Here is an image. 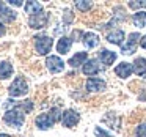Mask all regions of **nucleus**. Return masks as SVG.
I'll list each match as a JSON object with an SVG mask.
<instances>
[{
  "mask_svg": "<svg viewBox=\"0 0 146 137\" xmlns=\"http://www.w3.org/2000/svg\"><path fill=\"white\" fill-rule=\"evenodd\" d=\"M3 121L8 124V126L22 128L24 126V121H25V112L21 110V109H10V110L5 112Z\"/></svg>",
  "mask_w": 146,
  "mask_h": 137,
  "instance_id": "nucleus-1",
  "label": "nucleus"
},
{
  "mask_svg": "<svg viewBox=\"0 0 146 137\" xmlns=\"http://www.w3.org/2000/svg\"><path fill=\"white\" fill-rule=\"evenodd\" d=\"M27 92H29V85L22 77H16L14 82L10 85V90H8L10 96H24Z\"/></svg>",
  "mask_w": 146,
  "mask_h": 137,
  "instance_id": "nucleus-2",
  "label": "nucleus"
},
{
  "mask_svg": "<svg viewBox=\"0 0 146 137\" xmlns=\"http://www.w3.org/2000/svg\"><path fill=\"white\" fill-rule=\"evenodd\" d=\"M35 39H36L35 47H36V52H38L39 55H46L52 49L54 41H52L50 36H38V38H35Z\"/></svg>",
  "mask_w": 146,
  "mask_h": 137,
  "instance_id": "nucleus-3",
  "label": "nucleus"
},
{
  "mask_svg": "<svg viewBox=\"0 0 146 137\" xmlns=\"http://www.w3.org/2000/svg\"><path fill=\"white\" fill-rule=\"evenodd\" d=\"M138 39H141L140 33H130V35H129V39H127V43L121 46V52H123L124 55L133 54V52H135V47H137V43H138Z\"/></svg>",
  "mask_w": 146,
  "mask_h": 137,
  "instance_id": "nucleus-4",
  "label": "nucleus"
},
{
  "mask_svg": "<svg viewBox=\"0 0 146 137\" xmlns=\"http://www.w3.org/2000/svg\"><path fill=\"white\" fill-rule=\"evenodd\" d=\"M79 120H80V115L77 114L76 110H72V109L64 110L63 112V117H61V123H63V126H66V128L76 126V124L79 123Z\"/></svg>",
  "mask_w": 146,
  "mask_h": 137,
  "instance_id": "nucleus-5",
  "label": "nucleus"
},
{
  "mask_svg": "<svg viewBox=\"0 0 146 137\" xmlns=\"http://www.w3.org/2000/svg\"><path fill=\"white\" fill-rule=\"evenodd\" d=\"M46 65H47V68H49L50 73H61V71L64 70L63 60H61L60 57H57V55H50V57H47Z\"/></svg>",
  "mask_w": 146,
  "mask_h": 137,
  "instance_id": "nucleus-6",
  "label": "nucleus"
},
{
  "mask_svg": "<svg viewBox=\"0 0 146 137\" xmlns=\"http://www.w3.org/2000/svg\"><path fill=\"white\" fill-rule=\"evenodd\" d=\"M35 123H36V126H38L39 129L44 131V129L52 128V124H54L55 121H54V118L50 117V114H41V115H38V117H36Z\"/></svg>",
  "mask_w": 146,
  "mask_h": 137,
  "instance_id": "nucleus-7",
  "label": "nucleus"
},
{
  "mask_svg": "<svg viewBox=\"0 0 146 137\" xmlns=\"http://www.w3.org/2000/svg\"><path fill=\"white\" fill-rule=\"evenodd\" d=\"M132 73H133V65H130V63H126V61H123V63H119L116 68H115V74H116L118 77H123V79H126V77H129Z\"/></svg>",
  "mask_w": 146,
  "mask_h": 137,
  "instance_id": "nucleus-8",
  "label": "nucleus"
},
{
  "mask_svg": "<svg viewBox=\"0 0 146 137\" xmlns=\"http://www.w3.org/2000/svg\"><path fill=\"white\" fill-rule=\"evenodd\" d=\"M46 24H47V16L44 13H39L29 19V25L32 29H42V27H46Z\"/></svg>",
  "mask_w": 146,
  "mask_h": 137,
  "instance_id": "nucleus-9",
  "label": "nucleus"
},
{
  "mask_svg": "<svg viewBox=\"0 0 146 137\" xmlns=\"http://www.w3.org/2000/svg\"><path fill=\"white\" fill-rule=\"evenodd\" d=\"M99 70H101V66H99L98 60H94V58L88 60L85 65H83V68H82L83 74H86V76H94V74L99 73Z\"/></svg>",
  "mask_w": 146,
  "mask_h": 137,
  "instance_id": "nucleus-10",
  "label": "nucleus"
},
{
  "mask_svg": "<svg viewBox=\"0 0 146 137\" xmlns=\"http://www.w3.org/2000/svg\"><path fill=\"white\" fill-rule=\"evenodd\" d=\"M86 90L88 92H102V90H105V82L102 79L91 77L86 80Z\"/></svg>",
  "mask_w": 146,
  "mask_h": 137,
  "instance_id": "nucleus-11",
  "label": "nucleus"
},
{
  "mask_svg": "<svg viewBox=\"0 0 146 137\" xmlns=\"http://www.w3.org/2000/svg\"><path fill=\"white\" fill-rule=\"evenodd\" d=\"M0 17H2L5 22H13V21L16 19V13H14L13 10H10L5 3L0 2Z\"/></svg>",
  "mask_w": 146,
  "mask_h": 137,
  "instance_id": "nucleus-12",
  "label": "nucleus"
},
{
  "mask_svg": "<svg viewBox=\"0 0 146 137\" xmlns=\"http://www.w3.org/2000/svg\"><path fill=\"white\" fill-rule=\"evenodd\" d=\"M86 58H88V54L86 52H77L74 57H71V60H69V65L72 68H79L80 65H85L86 61Z\"/></svg>",
  "mask_w": 146,
  "mask_h": 137,
  "instance_id": "nucleus-13",
  "label": "nucleus"
},
{
  "mask_svg": "<svg viewBox=\"0 0 146 137\" xmlns=\"http://www.w3.org/2000/svg\"><path fill=\"white\" fill-rule=\"evenodd\" d=\"M99 58H101V61L104 65H113V61L116 60V54L111 51H107V49H102L101 52H99Z\"/></svg>",
  "mask_w": 146,
  "mask_h": 137,
  "instance_id": "nucleus-14",
  "label": "nucleus"
},
{
  "mask_svg": "<svg viewBox=\"0 0 146 137\" xmlns=\"http://www.w3.org/2000/svg\"><path fill=\"white\" fill-rule=\"evenodd\" d=\"M71 44H72V39L71 38H66V36H61L60 39H58V44H57V51L60 52V54H68L71 49Z\"/></svg>",
  "mask_w": 146,
  "mask_h": 137,
  "instance_id": "nucleus-15",
  "label": "nucleus"
},
{
  "mask_svg": "<svg viewBox=\"0 0 146 137\" xmlns=\"http://www.w3.org/2000/svg\"><path fill=\"white\" fill-rule=\"evenodd\" d=\"M24 8H25V13L30 14V17L42 13V7H41V3H38V2H27Z\"/></svg>",
  "mask_w": 146,
  "mask_h": 137,
  "instance_id": "nucleus-16",
  "label": "nucleus"
},
{
  "mask_svg": "<svg viewBox=\"0 0 146 137\" xmlns=\"http://www.w3.org/2000/svg\"><path fill=\"white\" fill-rule=\"evenodd\" d=\"M82 41L88 49H93V47H96V46L99 44V36L96 35V33H85Z\"/></svg>",
  "mask_w": 146,
  "mask_h": 137,
  "instance_id": "nucleus-17",
  "label": "nucleus"
},
{
  "mask_svg": "<svg viewBox=\"0 0 146 137\" xmlns=\"http://www.w3.org/2000/svg\"><path fill=\"white\" fill-rule=\"evenodd\" d=\"M133 71L137 76H146V60L143 57L135 58L133 61Z\"/></svg>",
  "mask_w": 146,
  "mask_h": 137,
  "instance_id": "nucleus-18",
  "label": "nucleus"
},
{
  "mask_svg": "<svg viewBox=\"0 0 146 137\" xmlns=\"http://www.w3.org/2000/svg\"><path fill=\"white\" fill-rule=\"evenodd\" d=\"M123 39H124L123 30H113V32H110L107 35V41L113 43V44H123Z\"/></svg>",
  "mask_w": 146,
  "mask_h": 137,
  "instance_id": "nucleus-19",
  "label": "nucleus"
},
{
  "mask_svg": "<svg viewBox=\"0 0 146 137\" xmlns=\"http://www.w3.org/2000/svg\"><path fill=\"white\" fill-rule=\"evenodd\" d=\"M11 74H13V65L8 63V61H2L0 63V79L5 80L11 77Z\"/></svg>",
  "mask_w": 146,
  "mask_h": 137,
  "instance_id": "nucleus-20",
  "label": "nucleus"
},
{
  "mask_svg": "<svg viewBox=\"0 0 146 137\" xmlns=\"http://www.w3.org/2000/svg\"><path fill=\"white\" fill-rule=\"evenodd\" d=\"M132 21H133V24H135V27H140V29L146 27V11H137V13L133 14Z\"/></svg>",
  "mask_w": 146,
  "mask_h": 137,
  "instance_id": "nucleus-21",
  "label": "nucleus"
},
{
  "mask_svg": "<svg viewBox=\"0 0 146 137\" xmlns=\"http://www.w3.org/2000/svg\"><path fill=\"white\" fill-rule=\"evenodd\" d=\"M76 8L80 11H88L91 8V2H86V0H79L76 2Z\"/></svg>",
  "mask_w": 146,
  "mask_h": 137,
  "instance_id": "nucleus-22",
  "label": "nucleus"
},
{
  "mask_svg": "<svg viewBox=\"0 0 146 137\" xmlns=\"http://www.w3.org/2000/svg\"><path fill=\"white\" fill-rule=\"evenodd\" d=\"M135 136L137 137H146V123L140 124L138 128L135 129Z\"/></svg>",
  "mask_w": 146,
  "mask_h": 137,
  "instance_id": "nucleus-23",
  "label": "nucleus"
},
{
  "mask_svg": "<svg viewBox=\"0 0 146 137\" xmlns=\"http://www.w3.org/2000/svg\"><path fill=\"white\" fill-rule=\"evenodd\" d=\"M129 7L133 8V10H137V8H146V0H143V2H130Z\"/></svg>",
  "mask_w": 146,
  "mask_h": 137,
  "instance_id": "nucleus-24",
  "label": "nucleus"
},
{
  "mask_svg": "<svg viewBox=\"0 0 146 137\" xmlns=\"http://www.w3.org/2000/svg\"><path fill=\"white\" fill-rule=\"evenodd\" d=\"M94 134H96V136H98V137H111L110 134L107 132V131L101 129V128H96V129H94Z\"/></svg>",
  "mask_w": 146,
  "mask_h": 137,
  "instance_id": "nucleus-25",
  "label": "nucleus"
},
{
  "mask_svg": "<svg viewBox=\"0 0 146 137\" xmlns=\"http://www.w3.org/2000/svg\"><path fill=\"white\" fill-rule=\"evenodd\" d=\"M8 3L14 7H22V0H8Z\"/></svg>",
  "mask_w": 146,
  "mask_h": 137,
  "instance_id": "nucleus-26",
  "label": "nucleus"
},
{
  "mask_svg": "<svg viewBox=\"0 0 146 137\" xmlns=\"http://www.w3.org/2000/svg\"><path fill=\"white\" fill-rule=\"evenodd\" d=\"M140 46H141V47H143V49H146V35H145V36H143V38H141V39H140Z\"/></svg>",
  "mask_w": 146,
  "mask_h": 137,
  "instance_id": "nucleus-27",
  "label": "nucleus"
},
{
  "mask_svg": "<svg viewBox=\"0 0 146 137\" xmlns=\"http://www.w3.org/2000/svg\"><path fill=\"white\" fill-rule=\"evenodd\" d=\"M3 35H5V25L0 22V36H3Z\"/></svg>",
  "mask_w": 146,
  "mask_h": 137,
  "instance_id": "nucleus-28",
  "label": "nucleus"
},
{
  "mask_svg": "<svg viewBox=\"0 0 146 137\" xmlns=\"http://www.w3.org/2000/svg\"><path fill=\"white\" fill-rule=\"evenodd\" d=\"M0 137H10L8 134H0Z\"/></svg>",
  "mask_w": 146,
  "mask_h": 137,
  "instance_id": "nucleus-29",
  "label": "nucleus"
}]
</instances>
